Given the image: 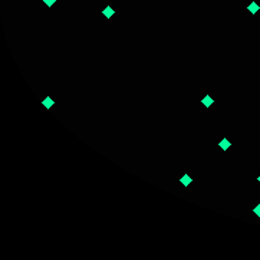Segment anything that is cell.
Masks as SVG:
<instances>
[{"instance_id":"obj_1","label":"cell","mask_w":260,"mask_h":260,"mask_svg":"<svg viewBox=\"0 0 260 260\" xmlns=\"http://www.w3.org/2000/svg\"><path fill=\"white\" fill-rule=\"evenodd\" d=\"M201 104H203V105L205 106V108H210V106H211L213 104H214V99H213V98L210 96V95H205V96H204L203 99H201Z\"/></svg>"},{"instance_id":"obj_2","label":"cell","mask_w":260,"mask_h":260,"mask_svg":"<svg viewBox=\"0 0 260 260\" xmlns=\"http://www.w3.org/2000/svg\"><path fill=\"white\" fill-rule=\"evenodd\" d=\"M247 10H249V12H250L252 15H256V13H257V12L260 10V6L257 4V3H256V1H252V3H250V4L247 6Z\"/></svg>"},{"instance_id":"obj_3","label":"cell","mask_w":260,"mask_h":260,"mask_svg":"<svg viewBox=\"0 0 260 260\" xmlns=\"http://www.w3.org/2000/svg\"><path fill=\"white\" fill-rule=\"evenodd\" d=\"M219 147L221 148V150H223V151H227L228 148L231 147V142H230L227 138H223V139H221V141L219 142Z\"/></svg>"},{"instance_id":"obj_4","label":"cell","mask_w":260,"mask_h":260,"mask_svg":"<svg viewBox=\"0 0 260 260\" xmlns=\"http://www.w3.org/2000/svg\"><path fill=\"white\" fill-rule=\"evenodd\" d=\"M180 183H181V184H183L184 187H188V186H190V184L193 183V178H191V177H190L188 174H186V175H183V177L180 178Z\"/></svg>"},{"instance_id":"obj_5","label":"cell","mask_w":260,"mask_h":260,"mask_svg":"<svg viewBox=\"0 0 260 260\" xmlns=\"http://www.w3.org/2000/svg\"><path fill=\"white\" fill-rule=\"evenodd\" d=\"M102 15L106 17V19H111V17L115 15L114 9H112V6H106L105 9H104V12H102Z\"/></svg>"},{"instance_id":"obj_6","label":"cell","mask_w":260,"mask_h":260,"mask_svg":"<svg viewBox=\"0 0 260 260\" xmlns=\"http://www.w3.org/2000/svg\"><path fill=\"white\" fill-rule=\"evenodd\" d=\"M42 104L46 106V108H52V106L55 105V101H53L50 96H48V98H45V99L42 101Z\"/></svg>"},{"instance_id":"obj_7","label":"cell","mask_w":260,"mask_h":260,"mask_svg":"<svg viewBox=\"0 0 260 260\" xmlns=\"http://www.w3.org/2000/svg\"><path fill=\"white\" fill-rule=\"evenodd\" d=\"M253 213H254V214H256L257 217H260V204H257V205H256V207L253 208Z\"/></svg>"},{"instance_id":"obj_8","label":"cell","mask_w":260,"mask_h":260,"mask_svg":"<svg viewBox=\"0 0 260 260\" xmlns=\"http://www.w3.org/2000/svg\"><path fill=\"white\" fill-rule=\"evenodd\" d=\"M55 1H56V0H43V3H45V4L48 6V7L53 6V4H55Z\"/></svg>"},{"instance_id":"obj_9","label":"cell","mask_w":260,"mask_h":260,"mask_svg":"<svg viewBox=\"0 0 260 260\" xmlns=\"http://www.w3.org/2000/svg\"><path fill=\"white\" fill-rule=\"evenodd\" d=\"M257 181H259V183H260V175H259V177H257Z\"/></svg>"}]
</instances>
